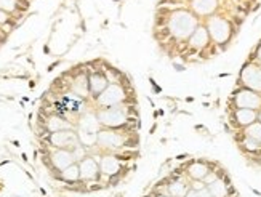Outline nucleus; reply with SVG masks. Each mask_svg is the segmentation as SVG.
I'll list each match as a JSON object with an SVG mask.
<instances>
[{"instance_id": "nucleus-1", "label": "nucleus", "mask_w": 261, "mask_h": 197, "mask_svg": "<svg viewBox=\"0 0 261 197\" xmlns=\"http://www.w3.org/2000/svg\"><path fill=\"white\" fill-rule=\"evenodd\" d=\"M199 24V18L186 8L173 10L165 18V31L176 40H189Z\"/></svg>"}, {"instance_id": "nucleus-2", "label": "nucleus", "mask_w": 261, "mask_h": 197, "mask_svg": "<svg viewBox=\"0 0 261 197\" xmlns=\"http://www.w3.org/2000/svg\"><path fill=\"white\" fill-rule=\"evenodd\" d=\"M205 27L209 31L210 40L215 42V45H226L231 40L234 32L233 22L225 16H220V14H213V16L207 18Z\"/></svg>"}, {"instance_id": "nucleus-3", "label": "nucleus", "mask_w": 261, "mask_h": 197, "mask_svg": "<svg viewBox=\"0 0 261 197\" xmlns=\"http://www.w3.org/2000/svg\"><path fill=\"white\" fill-rule=\"evenodd\" d=\"M96 117H98L99 125H103L104 128H112V130H117V128L127 125L130 120L128 108L124 104L101 109L96 114Z\"/></svg>"}, {"instance_id": "nucleus-4", "label": "nucleus", "mask_w": 261, "mask_h": 197, "mask_svg": "<svg viewBox=\"0 0 261 197\" xmlns=\"http://www.w3.org/2000/svg\"><path fill=\"white\" fill-rule=\"evenodd\" d=\"M96 101L101 106V109L120 106L127 101V90L122 83H109L104 92L101 95H98Z\"/></svg>"}, {"instance_id": "nucleus-5", "label": "nucleus", "mask_w": 261, "mask_h": 197, "mask_svg": "<svg viewBox=\"0 0 261 197\" xmlns=\"http://www.w3.org/2000/svg\"><path fill=\"white\" fill-rule=\"evenodd\" d=\"M233 104L234 109H253L260 111L261 109V93L253 92L249 88H239L233 95Z\"/></svg>"}, {"instance_id": "nucleus-6", "label": "nucleus", "mask_w": 261, "mask_h": 197, "mask_svg": "<svg viewBox=\"0 0 261 197\" xmlns=\"http://www.w3.org/2000/svg\"><path fill=\"white\" fill-rule=\"evenodd\" d=\"M241 83L242 87L261 93V64L260 63H247L241 71Z\"/></svg>"}, {"instance_id": "nucleus-7", "label": "nucleus", "mask_w": 261, "mask_h": 197, "mask_svg": "<svg viewBox=\"0 0 261 197\" xmlns=\"http://www.w3.org/2000/svg\"><path fill=\"white\" fill-rule=\"evenodd\" d=\"M98 145L104 149H122L125 145V133L106 128L98 135Z\"/></svg>"}, {"instance_id": "nucleus-8", "label": "nucleus", "mask_w": 261, "mask_h": 197, "mask_svg": "<svg viewBox=\"0 0 261 197\" xmlns=\"http://www.w3.org/2000/svg\"><path fill=\"white\" fill-rule=\"evenodd\" d=\"M50 141H51L53 146H56L59 149H67L69 151V148H72V149L79 148L77 135H75L74 132H71V130H61V132L51 133Z\"/></svg>"}, {"instance_id": "nucleus-9", "label": "nucleus", "mask_w": 261, "mask_h": 197, "mask_svg": "<svg viewBox=\"0 0 261 197\" xmlns=\"http://www.w3.org/2000/svg\"><path fill=\"white\" fill-rule=\"evenodd\" d=\"M220 0H191V11L197 18H209L213 16L218 10Z\"/></svg>"}, {"instance_id": "nucleus-10", "label": "nucleus", "mask_w": 261, "mask_h": 197, "mask_svg": "<svg viewBox=\"0 0 261 197\" xmlns=\"http://www.w3.org/2000/svg\"><path fill=\"white\" fill-rule=\"evenodd\" d=\"M210 45V35L209 31H207L205 24H199L197 29L193 32V35L189 37L188 40V47L191 50H196V51H202Z\"/></svg>"}, {"instance_id": "nucleus-11", "label": "nucleus", "mask_w": 261, "mask_h": 197, "mask_svg": "<svg viewBox=\"0 0 261 197\" xmlns=\"http://www.w3.org/2000/svg\"><path fill=\"white\" fill-rule=\"evenodd\" d=\"M258 120V111L253 109H234L233 112V122L236 124V127L239 128H245L252 125L253 122Z\"/></svg>"}, {"instance_id": "nucleus-12", "label": "nucleus", "mask_w": 261, "mask_h": 197, "mask_svg": "<svg viewBox=\"0 0 261 197\" xmlns=\"http://www.w3.org/2000/svg\"><path fill=\"white\" fill-rule=\"evenodd\" d=\"M210 172H212V167L204 161H193L186 167V177H189V180L204 181Z\"/></svg>"}, {"instance_id": "nucleus-13", "label": "nucleus", "mask_w": 261, "mask_h": 197, "mask_svg": "<svg viewBox=\"0 0 261 197\" xmlns=\"http://www.w3.org/2000/svg\"><path fill=\"white\" fill-rule=\"evenodd\" d=\"M207 188H209L212 197H229L233 193V188H231V185H229V181L225 175L220 177L217 181H213V183L209 185Z\"/></svg>"}, {"instance_id": "nucleus-14", "label": "nucleus", "mask_w": 261, "mask_h": 197, "mask_svg": "<svg viewBox=\"0 0 261 197\" xmlns=\"http://www.w3.org/2000/svg\"><path fill=\"white\" fill-rule=\"evenodd\" d=\"M79 170H80V178L83 180H95L99 173V165L95 159L91 157H83L82 162L79 164Z\"/></svg>"}, {"instance_id": "nucleus-15", "label": "nucleus", "mask_w": 261, "mask_h": 197, "mask_svg": "<svg viewBox=\"0 0 261 197\" xmlns=\"http://www.w3.org/2000/svg\"><path fill=\"white\" fill-rule=\"evenodd\" d=\"M191 189V185L188 180H184L183 177L172 180L167 185V194L170 197H184Z\"/></svg>"}, {"instance_id": "nucleus-16", "label": "nucleus", "mask_w": 261, "mask_h": 197, "mask_svg": "<svg viewBox=\"0 0 261 197\" xmlns=\"http://www.w3.org/2000/svg\"><path fill=\"white\" fill-rule=\"evenodd\" d=\"M120 169H122V164L116 156H106L101 159V164H99V172H103L107 177L117 175Z\"/></svg>"}, {"instance_id": "nucleus-17", "label": "nucleus", "mask_w": 261, "mask_h": 197, "mask_svg": "<svg viewBox=\"0 0 261 197\" xmlns=\"http://www.w3.org/2000/svg\"><path fill=\"white\" fill-rule=\"evenodd\" d=\"M88 83H90V92L98 96L107 88V85H109V80H107V77L104 74L95 72V74H91L88 77Z\"/></svg>"}, {"instance_id": "nucleus-18", "label": "nucleus", "mask_w": 261, "mask_h": 197, "mask_svg": "<svg viewBox=\"0 0 261 197\" xmlns=\"http://www.w3.org/2000/svg\"><path fill=\"white\" fill-rule=\"evenodd\" d=\"M74 161H75L74 154L67 149H59L53 154V164H55V167L59 170H64L67 167H71Z\"/></svg>"}, {"instance_id": "nucleus-19", "label": "nucleus", "mask_w": 261, "mask_h": 197, "mask_svg": "<svg viewBox=\"0 0 261 197\" xmlns=\"http://www.w3.org/2000/svg\"><path fill=\"white\" fill-rule=\"evenodd\" d=\"M242 135L247 136V138H252V140L258 141L261 145V124L257 120V122H253L252 125L242 128Z\"/></svg>"}, {"instance_id": "nucleus-20", "label": "nucleus", "mask_w": 261, "mask_h": 197, "mask_svg": "<svg viewBox=\"0 0 261 197\" xmlns=\"http://www.w3.org/2000/svg\"><path fill=\"white\" fill-rule=\"evenodd\" d=\"M88 90H90V83H88L87 75H80V77L75 79V82H74V92L75 93L80 95V96H87Z\"/></svg>"}, {"instance_id": "nucleus-21", "label": "nucleus", "mask_w": 261, "mask_h": 197, "mask_svg": "<svg viewBox=\"0 0 261 197\" xmlns=\"http://www.w3.org/2000/svg\"><path fill=\"white\" fill-rule=\"evenodd\" d=\"M242 148L247 151V153H252V154H257V153H261V145L258 141L252 140V138H247V136L242 135Z\"/></svg>"}, {"instance_id": "nucleus-22", "label": "nucleus", "mask_w": 261, "mask_h": 197, "mask_svg": "<svg viewBox=\"0 0 261 197\" xmlns=\"http://www.w3.org/2000/svg\"><path fill=\"white\" fill-rule=\"evenodd\" d=\"M61 177H63L66 181H75V180H79L80 178V170H79V167L72 164L71 167H67V169L63 170V173H61Z\"/></svg>"}, {"instance_id": "nucleus-23", "label": "nucleus", "mask_w": 261, "mask_h": 197, "mask_svg": "<svg viewBox=\"0 0 261 197\" xmlns=\"http://www.w3.org/2000/svg\"><path fill=\"white\" fill-rule=\"evenodd\" d=\"M189 185H191V189H194V191H202V189L207 188V185L201 180H191Z\"/></svg>"}, {"instance_id": "nucleus-24", "label": "nucleus", "mask_w": 261, "mask_h": 197, "mask_svg": "<svg viewBox=\"0 0 261 197\" xmlns=\"http://www.w3.org/2000/svg\"><path fill=\"white\" fill-rule=\"evenodd\" d=\"M0 10H14V0H0Z\"/></svg>"}, {"instance_id": "nucleus-25", "label": "nucleus", "mask_w": 261, "mask_h": 197, "mask_svg": "<svg viewBox=\"0 0 261 197\" xmlns=\"http://www.w3.org/2000/svg\"><path fill=\"white\" fill-rule=\"evenodd\" d=\"M255 55H257V63L261 64V43L257 47V51H255Z\"/></svg>"}, {"instance_id": "nucleus-26", "label": "nucleus", "mask_w": 261, "mask_h": 197, "mask_svg": "<svg viewBox=\"0 0 261 197\" xmlns=\"http://www.w3.org/2000/svg\"><path fill=\"white\" fill-rule=\"evenodd\" d=\"M6 21H8V16H6L3 10H0V24H2V22H6Z\"/></svg>"}, {"instance_id": "nucleus-27", "label": "nucleus", "mask_w": 261, "mask_h": 197, "mask_svg": "<svg viewBox=\"0 0 261 197\" xmlns=\"http://www.w3.org/2000/svg\"><path fill=\"white\" fill-rule=\"evenodd\" d=\"M184 197H201V196H199V193H197V191H194V189H189L188 194L184 196Z\"/></svg>"}, {"instance_id": "nucleus-28", "label": "nucleus", "mask_w": 261, "mask_h": 197, "mask_svg": "<svg viewBox=\"0 0 261 197\" xmlns=\"http://www.w3.org/2000/svg\"><path fill=\"white\" fill-rule=\"evenodd\" d=\"M258 122L261 124V109L258 111Z\"/></svg>"}, {"instance_id": "nucleus-29", "label": "nucleus", "mask_w": 261, "mask_h": 197, "mask_svg": "<svg viewBox=\"0 0 261 197\" xmlns=\"http://www.w3.org/2000/svg\"><path fill=\"white\" fill-rule=\"evenodd\" d=\"M156 197H170V196H168V194H157Z\"/></svg>"}, {"instance_id": "nucleus-30", "label": "nucleus", "mask_w": 261, "mask_h": 197, "mask_svg": "<svg viewBox=\"0 0 261 197\" xmlns=\"http://www.w3.org/2000/svg\"><path fill=\"white\" fill-rule=\"evenodd\" d=\"M189 2H191V0H189Z\"/></svg>"}]
</instances>
